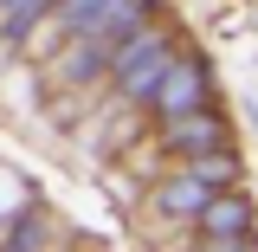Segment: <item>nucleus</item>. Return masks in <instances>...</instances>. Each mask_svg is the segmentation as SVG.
<instances>
[{
	"mask_svg": "<svg viewBox=\"0 0 258 252\" xmlns=\"http://www.w3.org/2000/svg\"><path fill=\"white\" fill-rule=\"evenodd\" d=\"M155 207H161V214H181V220H194V214L207 207V188H200L194 175H181V181H168V188L155 194Z\"/></svg>",
	"mask_w": 258,
	"mask_h": 252,
	"instance_id": "423d86ee",
	"label": "nucleus"
},
{
	"mask_svg": "<svg viewBox=\"0 0 258 252\" xmlns=\"http://www.w3.org/2000/svg\"><path fill=\"white\" fill-rule=\"evenodd\" d=\"M161 149L174 156H207V149H226V123L220 110H187V117H161Z\"/></svg>",
	"mask_w": 258,
	"mask_h": 252,
	"instance_id": "7ed1b4c3",
	"label": "nucleus"
},
{
	"mask_svg": "<svg viewBox=\"0 0 258 252\" xmlns=\"http://www.w3.org/2000/svg\"><path fill=\"white\" fill-rule=\"evenodd\" d=\"M207 252H258L252 233H220V239H207Z\"/></svg>",
	"mask_w": 258,
	"mask_h": 252,
	"instance_id": "6e6552de",
	"label": "nucleus"
},
{
	"mask_svg": "<svg viewBox=\"0 0 258 252\" xmlns=\"http://www.w3.org/2000/svg\"><path fill=\"white\" fill-rule=\"evenodd\" d=\"M149 104H155L161 117H187V110H207V104H213V71H207V59H187V52H174V59H168V71L155 78Z\"/></svg>",
	"mask_w": 258,
	"mask_h": 252,
	"instance_id": "f03ea898",
	"label": "nucleus"
},
{
	"mask_svg": "<svg viewBox=\"0 0 258 252\" xmlns=\"http://www.w3.org/2000/svg\"><path fill=\"white\" fill-rule=\"evenodd\" d=\"M207 239H220V233H252V200L245 194H207V207L194 214Z\"/></svg>",
	"mask_w": 258,
	"mask_h": 252,
	"instance_id": "20e7f679",
	"label": "nucleus"
},
{
	"mask_svg": "<svg viewBox=\"0 0 258 252\" xmlns=\"http://www.w3.org/2000/svg\"><path fill=\"white\" fill-rule=\"evenodd\" d=\"M168 59H174L168 32H155V26H136L129 39H116V45H110V65H103V71H110V78H116V84H123L129 97H149V91H155V78L168 71Z\"/></svg>",
	"mask_w": 258,
	"mask_h": 252,
	"instance_id": "f257e3e1",
	"label": "nucleus"
},
{
	"mask_svg": "<svg viewBox=\"0 0 258 252\" xmlns=\"http://www.w3.org/2000/svg\"><path fill=\"white\" fill-rule=\"evenodd\" d=\"M187 175L200 188H232V181H239V162H232V149H207V156L187 162Z\"/></svg>",
	"mask_w": 258,
	"mask_h": 252,
	"instance_id": "39448f33",
	"label": "nucleus"
},
{
	"mask_svg": "<svg viewBox=\"0 0 258 252\" xmlns=\"http://www.w3.org/2000/svg\"><path fill=\"white\" fill-rule=\"evenodd\" d=\"M45 7H52V0H0V13H7V32H13V39H20V32H26L32 20H39V13H45Z\"/></svg>",
	"mask_w": 258,
	"mask_h": 252,
	"instance_id": "0eeeda50",
	"label": "nucleus"
}]
</instances>
